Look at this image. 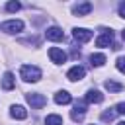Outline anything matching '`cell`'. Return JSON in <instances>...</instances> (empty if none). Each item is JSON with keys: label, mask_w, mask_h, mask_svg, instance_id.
<instances>
[{"label": "cell", "mask_w": 125, "mask_h": 125, "mask_svg": "<svg viewBox=\"0 0 125 125\" xmlns=\"http://www.w3.org/2000/svg\"><path fill=\"white\" fill-rule=\"evenodd\" d=\"M0 29L4 33H20L23 29V21L21 20H8V21H4L0 25Z\"/></svg>", "instance_id": "cell-3"}, {"label": "cell", "mask_w": 125, "mask_h": 125, "mask_svg": "<svg viewBox=\"0 0 125 125\" xmlns=\"http://www.w3.org/2000/svg\"><path fill=\"white\" fill-rule=\"evenodd\" d=\"M16 86V78H14V74L12 72H6L4 76H2V88L4 90H12Z\"/></svg>", "instance_id": "cell-14"}, {"label": "cell", "mask_w": 125, "mask_h": 125, "mask_svg": "<svg viewBox=\"0 0 125 125\" xmlns=\"http://www.w3.org/2000/svg\"><path fill=\"white\" fill-rule=\"evenodd\" d=\"M49 57H51V61L57 62V64H62V62L66 61V53H64L62 49H59V47H51V49H49Z\"/></svg>", "instance_id": "cell-7"}, {"label": "cell", "mask_w": 125, "mask_h": 125, "mask_svg": "<svg viewBox=\"0 0 125 125\" xmlns=\"http://www.w3.org/2000/svg\"><path fill=\"white\" fill-rule=\"evenodd\" d=\"M20 8H21L20 2H8V4H6V10H8V12H18Z\"/></svg>", "instance_id": "cell-19"}, {"label": "cell", "mask_w": 125, "mask_h": 125, "mask_svg": "<svg viewBox=\"0 0 125 125\" xmlns=\"http://www.w3.org/2000/svg\"><path fill=\"white\" fill-rule=\"evenodd\" d=\"M104 86H105V90H109V92H121V90H123V84H119V82H115V80H105Z\"/></svg>", "instance_id": "cell-15"}, {"label": "cell", "mask_w": 125, "mask_h": 125, "mask_svg": "<svg viewBox=\"0 0 125 125\" xmlns=\"http://www.w3.org/2000/svg\"><path fill=\"white\" fill-rule=\"evenodd\" d=\"M45 125H62V117L57 113H51L45 117Z\"/></svg>", "instance_id": "cell-16"}, {"label": "cell", "mask_w": 125, "mask_h": 125, "mask_svg": "<svg viewBox=\"0 0 125 125\" xmlns=\"http://www.w3.org/2000/svg\"><path fill=\"white\" fill-rule=\"evenodd\" d=\"M119 16H121V18H125V2H121V4H119Z\"/></svg>", "instance_id": "cell-21"}, {"label": "cell", "mask_w": 125, "mask_h": 125, "mask_svg": "<svg viewBox=\"0 0 125 125\" xmlns=\"http://www.w3.org/2000/svg\"><path fill=\"white\" fill-rule=\"evenodd\" d=\"M10 115H12L14 119H25V117H27V109H25L23 105H12V107H10Z\"/></svg>", "instance_id": "cell-12"}, {"label": "cell", "mask_w": 125, "mask_h": 125, "mask_svg": "<svg viewBox=\"0 0 125 125\" xmlns=\"http://www.w3.org/2000/svg\"><path fill=\"white\" fill-rule=\"evenodd\" d=\"M25 100H27V104H29L33 109H41V107H45V104H47V98H45L43 94H37V92L25 94Z\"/></svg>", "instance_id": "cell-2"}, {"label": "cell", "mask_w": 125, "mask_h": 125, "mask_svg": "<svg viewBox=\"0 0 125 125\" xmlns=\"http://www.w3.org/2000/svg\"><path fill=\"white\" fill-rule=\"evenodd\" d=\"M96 45H98V47H109V45H113V33H111V31L102 33V35L96 39Z\"/></svg>", "instance_id": "cell-10"}, {"label": "cell", "mask_w": 125, "mask_h": 125, "mask_svg": "<svg viewBox=\"0 0 125 125\" xmlns=\"http://www.w3.org/2000/svg\"><path fill=\"white\" fill-rule=\"evenodd\" d=\"M115 64H117V70H119V72H123V74H125V57H119V59H117V62H115Z\"/></svg>", "instance_id": "cell-20"}, {"label": "cell", "mask_w": 125, "mask_h": 125, "mask_svg": "<svg viewBox=\"0 0 125 125\" xmlns=\"http://www.w3.org/2000/svg\"><path fill=\"white\" fill-rule=\"evenodd\" d=\"M84 76H86V68H84V66H80V64L72 66V68L66 72V78H68V80H72V82H76V80H82Z\"/></svg>", "instance_id": "cell-5"}, {"label": "cell", "mask_w": 125, "mask_h": 125, "mask_svg": "<svg viewBox=\"0 0 125 125\" xmlns=\"http://www.w3.org/2000/svg\"><path fill=\"white\" fill-rule=\"evenodd\" d=\"M90 62H92V66H102V64L105 62V55L96 53V55H92V57H90Z\"/></svg>", "instance_id": "cell-17"}, {"label": "cell", "mask_w": 125, "mask_h": 125, "mask_svg": "<svg viewBox=\"0 0 125 125\" xmlns=\"http://www.w3.org/2000/svg\"><path fill=\"white\" fill-rule=\"evenodd\" d=\"M84 115H86V102H76L74 109L70 111L72 121H82V119H84Z\"/></svg>", "instance_id": "cell-6"}, {"label": "cell", "mask_w": 125, "mask_h": 125, "mask_svg": "<svg viewBox=\"0 0 125 125\" xmlns=\"http://www.w3.org/2000/svg\"><path fill=\"white\" fill-rule=\"evenodd\" d=\"M121 37H123V41H125V31H123V33H121Z\"/></svg>", "instance_id": "cell-23"}, {"label": "cell", "mask_w": 125, "mask_h": 125, "mask_svg": "<svg viewBox=\"0 0 125 125\" xmlns=\"http://www.w3.org/2000/svg\"><path fill=\"white\" fill-rule=\"evenodd\" d=\"M90 12H92V4H90V2H82V4L72 6V14H74V16H86V14H90Z\"/></svg>", "instance_id": "cell-9"}, {"label": "cell", "mask_w": 125, "mask_h": 125, "mask_svg": "<svg viewBox=\"0 0 125 125\" xmlns=\"http://www.w3.org/2000/svg\"><path fill=\"white\" fill-rule=\"evenodd\" d=\"M20 76L25 80V82H37L41 78V70L37 66H31V64H23L20 68Z\"/></svg>", "instance_id": "cell-1"}, {"label": "cell", "mask_w": 125, "mask_h": 125, "mask_svg": "<svg viewBox=\"0 0 125 125\" xmlns=\"http://www.w3.org/2000/svg\"><path fill=\"white\" fill-rule=\"evenodd\" d=\"M117 111H119V113H125V102L117 104Z\"/></svg>", "instance_id": "cell-22"}, {"label": "cell", "mask_w": 125, "mask_h": 125, "mask_svg": "<svg viewBox=\"0 0 125 125\" xmlns=\"http://www.w3.org/2000/svg\"><path fill=\"white\" fill-rule=\"evenodd\" d=\"M70 94L66 92V90H61V92H57L55 94V102L59 104V105H66V104H70Z\"/></svg>", "instance_id": "cell-13"}, {"label": "cell", "mask_w": 125, "mask_h": 125, "mask_svg": "<svg viewBox=\"0 0 125 125\" xmlns=\"http://www.w3.org/2000/svg\"><path fill=\"white\" fill-rule=\"evenodd\" d=\"M72 37L78 41V43H88L92 39V31L86 29V27H74L72 29Z\"/></svg>", "instance_id": "cell-4"}, {"label": "cell", "mask_w": 125, "mask_h": 125, "mask_svg": "<svg viewBox=\"0 0 125 125\" xmlns=\"http://www.w3.org/2000/svg\"><path fill=\"white\" fill-rule=\"evenodd\" d=\"M117 125H125V121H121V123H117Z\"/></svg>", "instance_id": "cell-24"}, {"label": "cell", "mask_w": 125, "mask_h": 125, "mask_svg": "<svg viewBox=\"0 0 125 125\" xmlns=\"http://www.w3.org/2000/svg\"><path fill=\"white\" fill-rule=\"evenodd\" d=\"M45 37H47V39H51V41H62L64 33H62V29H61V27L53 25V27H49V29L45 31Z\"/></svg>", "instance_id": "cell-8"}, {"label": "cell", "mask_w": 125, "mask_h": 125, "mask_svg": "<svg viewBox=\"0 0 125 125\" xmlns=\"http://www.w3.org/2000/svg\"><path fill=\"white\" fill-rule=\"evenodd\" d=\"M115 113H117V109L104 111V113H102V119H104V121H113V119H115Z\"/></svg>", "instance_id": "cell-18"}, {"label": "cell", "mask_w": 125, "mask_h": 125, "mask_svg": "<svg viewBox=\"0 0 125 125\" xmlns=\"http://www.w3.org/2000/svg\"><path fill=\"white\" fill-rule=\"evenodd\" d=\"M86 102L88 104H100V102H104V94L92 88V90L86 92Z\"/></svg>", "instance_id": "cell-11"}]
</instances>
